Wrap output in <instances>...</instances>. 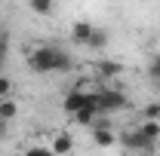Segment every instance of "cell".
<instances>
[{
	"mask_svg": "<svg viewBox=\"0 0 160 156\" xmlns=\"http://www.w3.org/2000/svg\"><path fill=\"white\" fill-rule=\"evenodd\" d=\"M25 156H56V153H52L46 144H34V147H28V150H25Z\"/></svg>",
	"mask_w": 160,
	"mask_h": 156,
	"instance_id": "obj_13",
	"label": "cell"
},
{
	"mask_svg": "<svg viewBox=\"0 0 160 156\" xmlns=\"http://www.w3.org/2000/svg\"><path fill=\"white\" fill-rule=\"evenodd\" d=\"M71 64H74L71 55L62 46H52V43H43L28 55V67L34 74H65V71H71Z\"/></svg>",
	"mask_w": 160,
	"mask_h": 156,
	"instance_id": "obj_1",
	"label": "cell"
},
{
	"mask_svg": "<svg viewBox=\"0 0 160 156\" xmlns=\"http://www.w3.org/2000/svg\"><path fill=\"white\" fill-rule=\"evenodd\" d=\"M16 117H19V104H16L12 98H3V101H0V119L9 122V119H16Z\"/></svg>",
	"mask_w": 160,
	"mask_h": 156,
	"instance_id": "obj_10",
	"label": "cell"
},
{
	"mask_svg": "<svg viewBox=\"0 0 160 156\" xmlns=\"http://www.w3.org/2000/svg\"><path fill=\"white\" fill-rule=\"evenodd\" d=\"M92 144L96 147H111V144H117V132L105 119H96L92 122Z\"/></svg>",
	"mask_w": 160,
	"mask_h": 156,
	"instance_id": "obj_5",
	"label": "cell"
},
{
	"mask_svg": "<svg viewBox=\"0 0 160 156\" xmlns=\"http://www.w3.org/2000/svg\"><path fill=\"white\" fill-rule=\"evenodd\" d=\"M3 138H6V122L0 119V141H3Z\"/></svg>",
	"mask_w": 160,
	"mask_h": 156,
	"instance_id": "obj_18",
	"label": "cell"
},
{
	"mask_svg": "<svg viewBox=\"0 0 160 156\" xmlns=\"http://www.w3.org/2000/svg\"><path fill=\"white\" fill-rule=\"evenodd\" d=\"M28 6L37 12V16H46V12H52V6H56V0H28Z\"/></svg>",
	"mask_w": 160,
	"mask_h": 156,
	"instance_id": "obj_11",
	"label": "cell"
},
{
	"mask_svg": "<svg viewBox=\"0 0 160 156\" xmlns=\"http://www.w3.org/2000/svg\"><path fill=\"white\" fill-rule=\"evenodd\" d=\"M117 141L126 147V150H136V153H148V150H154V141H148V138L142 135L139 129H129V132H123Z\"/></svg>",
	"mask_w": 160,
	"mask_h": 156,
	"instance_id": "obj_4",
	"label": "cell"
},
{
	"mask_svg": "<svg viewBox=\"0 0 160 156\" xmlns=\"http://www.w3.org/2000/svg\"><path fill=\"white\" fill-rule=\"evenodd\" d=\"M86 98H89V86L86 83H77V86H71L68 92H65V98H62V107H65V113H77L80 107L86 104Z\"/></svg>",
	"mask_w": 160,
	"mask_h": 156,
	"instance_id": "obj_3",
	"label": "cell"
},
{
	"mask_svg": "<svg viewBox=\"0 0 160 156\" xmlns=\"http://www.w3.org/2000/svg\"><path fill=\"white\" fill-rule=\"evenodd\" d=\"M142 117H145V119H157L160 117V104H148V107L142 110Z\"/></svg>",
	"mask_w": 160,
	"mask_h": 156,
	"instance_id": "obj_15",
	"label": "cell"
},
{
	"mask_svg": "<svg viewBox=\"0 0 160 156\" xmlns=\"http://www.w3.org/2000/svg\"><path fill=\"white\" fill-rule=\"evenodd\" d=\"M3 98H12V80L6 77V74H0V101Z\"/></svg>",
	"mask_w": 160,
	"mask_h": 156,
	"instance_id": "obj_12",
	"label": "cell"
},
{
	"mask_svg": "<svg viewBox=\"0 0 160 156\" xmlns=\"http://www.w3.org/2000/svg\"><path fill=\"white\" fill-rule=\"evenodd\" d=\"M148 71H151V77H154V80H160V52L154 55V61H151V67H148Z\"/></svg>",
	"mask_w": 160,
	"mask_h": 156,
	"instance_id": "obj_17",
	"label": "cell"
},
{
	"mask_svg": "<svg viewBox=\"0 0 160 156\" xmlns=\"http://www.w3.org/2000/svg\"><path fill=\"white\" fill-rule=\"evenodd\" d=\"M105 43H108V34H105V31H99V28H96V34H92V40H89L86 46H92V49H102Z\"/></svg>",
	"mask_w": 160,
	"mask_h": 156,
	"instance_id": "obj_14",
	"label": "cell"
},
{
	"mask_svg": "<svg viewBox=\"0 0 160 156\" xmlns=\"http://www.w3.org/2000/svg\"><path fill=\"white\" fill-rule=\"evenodd\" d=\"M139 132L148 138V141H154V144H157V141H160V122H157V119H145V122L139 126Z\"/></svg>",
	"mask_w": 160,
	"mask_h": 156,
	"instance_id": "obj_9",
	"label": "cell"
},
{
	"mask_svg": "<svg viewBox=\"0 0 160 156\" xmlns=\"http://www.w3.org/2000/svg\"><path fill=\"white\" fill-rule=\"evenodd\" d=\"M49 150H52L56 156H71V153H74V138L68 135V132H59V135L52 138Z\"/></svg>",
	"mask_w": 160,
	"mask_h": 156,
	"instance_id": "obj_6",
	"label": "cell"
},
{
	"mask_svg": "<svg viewBox=\"0 0 160 156\" xmlns=\"http://www.w3.org/2000/svg\"><path fill=\"white\" fill-rule=\"evenodd\" d=\"M96 74H99V80H117L120 74H123V67H120L117 61H111V58H102L99 64H96Z\"/></svg>",
	"mask_w": 160,
	"mask_h": 156,
	"instance_id": "obj_7",
	"label": "cell"
},
{
	"mask_svg": "<svg viewBox=\"0 0 160 156\" xmlns=\"http://www.w3.org/2000/svg\"><path fill=\"white\" fill-rule=\"evenodd\" d=\"M6 52H9V43H6V37H0V74H3V64H6Z\"/></svg>",
	"mask_w": 160,
	"mask_h": 156,
	"instance_id": "obj_16",
	"label": "cell"
},
{
	"mask_svg": "<svg viewBox=\"0 0 160 156\" xmlns=\"http://www.w3.org/2000/svg\"><path fill=\"white\" fill-rule=\"evenodd\" d=\"M96 101H99V113H117V110H123L129 104L120 89H108V86L96 89Z\"/></svg>",
	"mask_w": 160,
	"mask_h": 156,
	"instance_id": "obj_2",
	"label": "cell"
},
{
	"mask_svg": "<svg viewBox=\"0 0 160 156\" xmlns=\"http://www.w3.org/2000/svg\"><path fill=\"white\" fill-rule=\"evenodd\" d=\"M92 34H96V28L89 21H74V28H71V37L77 40V43H83V46L92 40Z\"/></svg>",
	"mask_w": 160,
	"mask_h": 156,
	"instance_id": "obj_8",
	"label": "cell"
}]
</instances>
